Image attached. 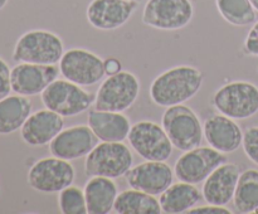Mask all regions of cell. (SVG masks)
<instances>
[{"mask_svg":"<svg viewBox=\"0 0 258 214\" xmlns=\"http://www.w3.org/2000/svg\"><path fill=\"white\" fill-rule=\"evenodd\" d=\"M8 2H9V0H0V10H3L5 7H7Z\"/></svg>","mask_w":258,"mask_h":214,"instance_id":"836d02e7","label":"cell"},{"mask_svg":"<svg viewBox=\"0 0 258 214\" xmlns=\"http://www.w3.org/2000/svg\"><path fill=\"white\" fill-rule=\"evenodd\" d=\"M97 136L88 125H75L62 130L49 142L53 156L64 160H76L90 154L97 145Z\"/></svg>","mask_w":258,"mask_h":214,"instance_id":"2e32d148","label":"cell"},{"mask_svg":"<svg viewBox=\"0 0 258 214\" xmlns=\"http://www.w3.org/2000/svg\"><path fill=\"white\" fill-rule=\"evenodd\" d=\"M243 50L246 54L252 55V57H258V37L252 29L249 30L246 39H244Z\"/></svg>","mask_w":258,"mask_h":214,"instance_id":"4dcf8cb0","label":"cell"},{"mask_svg":"<svg viewBox=\"0 0 258 214\" xmlns=\"http://www.w3.org/2000/svg\"><path fill=\"white\" fill-rule=\"evenodd\" d=\"M64 53V45L55 33L44 29H33L19 37L13 50V60L17 63L57 64Z\"/></svg>","mask_w":258,"mask_h":214,"instance_id":"7a4b0ae2","label":"cell"},{"mask_svg":"<svg viewBox=\"0 0 258 214\" xmlns=\"http://www.w3.org/2000/svg\"><path fill=\"white\" fill-rule=\"evenodd\" d=\"M87 211L90 214H107L113 210L117 198V185L113 179L106 176H91L85 189Z\"/></svg>","mask_w":258,"mask_h":214,"instance_id":"44dd1931","label":"cell"},{"mask_svg":"<svg viewBox=\"0 0 258 214\" xmlns=\"http://www.w3.org/2000/svg\"><path fill=\"white\" fill-rule=\"evenodd\" d=\"M33 111V103L27 96L9 95L0 100V133L9 135L20 130Z\"/></svg>","mask_w":258,"mask_h":214,"instance_id":"7402d4cb","label":"cell"},{"mask_svg":"<svg viewBox=\"0 0 258 214\" xmlns=\"http://www.w3.org/2000/svg\"><path fill=\"white\" fill-rule=\"evenodd\" d=\"M249 2H251L252 7L256 9V12H258V0H249Z\"/></svg>","mask_w":258,"mask_h":214,"instance_id":"e575fe53","label":"cell"},{"mask_svg":"<svg viewBox=\"0 0 258 214\" xmlns=\"http://www.w3.org/2000/svg\"><path fill=\"white\" fill-rule=\"evenodd\" d=\"M88 126L100 141L121 142L127 138L131 122L122 112L92 110L88 113Z\"/></svg>","mask_w":258,"mask_h":214,"instance_id":"ffe728a7","label":"cell"},{"mask_svg":"<svg viewBox=\"0 0 258 214\" xmlns=\"http://www.w3.org/2000/svg\"><path fill=\"white\" fill-rule=\"evenodd\" d=\"M113 211L117 214H159L163 210L155 195L131 188L118 194Z\"/></svg>","mask_w":258,"mask_h":214,"instance_id":"cb8c5ba5","label":"cell"},{"mask_svg":"<svg viewBox=\"0 0 258 214\" xmlns=\"http://www.w3.org/2000/svg\"><path fill=\"white\" fill-rule=\"evenodd\" d=\"M75 178L76 171L72 164L53 155L38 160L28 171V184L40 193H59L72 185Z\"/></svg>","mask_w":258,"mask_h":214,"instance_id":"8fae6325","label":"cell"},{"mask_svg":"<svg viewBox=\"0 0 258 214\" xmlns=\"http://www.w3.org/2000/svg\"><path fill=\"white\" fill-rule=\"evenodd\" d=\"M203 133L209 146L223 154L234 153L243 141V131L236 120L219 112L204 120Z\"/></svg>","mask_w":258,"mask_h":214,"instance_id":"e0dca14e","label":"cell"},{"mask_svg":"<svg viewBox=\"0 0 258 214\" xmlns=\"http://www.w3.org/2000/svg\"><path fill=\"white\" fill-rule=\"evenodd\" d=\"M59 67L55 64L18 63L12 68V88L17 95H40L59 76Z\"/></svg>","mask_w":258,"mask_h":214,"instance_id":"4fadbf2b","label":"cell"},{"mask_svg":"<svg viewBox=\"0 0 258 214\" xmlns=\"http://www.w3.org/2000/svg\"><path fill=\"white\" fill-rule=\"evenodd\" d=\"M63 116L45 108L28 117L20 128V136L27 145L33 148L49 145L50 141L63 130Z\"/></svg>","mask_w":258,"mask_h":214,"instance_id":"d6986e66","label":"cell"},{"mask_svg":"<svg viewBox=\"0 0 258 214\" xmlns=\"http://www.w3.org/2000/svg\"><path fill=\"white\" fill-rule=\"evenodd\" d=\"M140 93V81L134 73L121 70L101 83L95 95V108L123 112L135 103Z\"/></svg>","mask_w":258,"mask_h":214,"instance_id":"52a82bcc","label":"cell"},{"mask_svg":"<svg viewBox=\"0 0 258 214\" xmlns=\"http://www.w3.org/2000/svg\"><path fill=\"white\" fill-rule=\"evenodd\" d=\"M58 206L63 214H87L85 191L76 185H70L59 191Z\"/></svg>","mask_w":258,"mask_h":214,"instance_id":"4316f807","label":"cell"},{"mask_svg":"<svg viewBox=\"0 0 258 214\" xmlns=\"http://www.w3.org/2000/svg\"><path fill=\"white\" fill-rule=\"evenodd\" d=\"M257 70H258V68H257Z\"/></svg>","mask_w":258,"mask_h":214,"instance_id":"8d00e7d4","label":"cell"},{"mask_svg":"<svg viewBox=\"0 0 258 214\" xmlns=\"http://www.w3.org/2000/svg\"><path fill=\"white\" fill-rule=\"evenodd\" d=\"M232 201L237 213L248 214L258 210L257 169H247L241 173Z\"/></svg>","mask_w":258,"mask_h":214,"instance_id":"d4e9b609","label":"cell"},{"mask_svg":"<svg viewBox=\"0 0 258 214\" xmlns=\"http://www.w3.org/2000/svg\"><path fill=\"white\" fill-rule=\"evenodd\" d=\"M136 9V0H92L86 10V17L96 29L115 30L125 25Z\"/></svg>","mask_w":258,"mask_h":214,"instance_id":"5bb4252c","label":"cell"},{"mask_svg":"<svg viewBox=\"0 0 258 214\" xmlns=\"http://www.w3.org/2000/svg\"><path fill=\"white\" fill-rule=\"evenodd\" d=\"M227 163L226 154L211 148H194L184 151L175 161L174 174L180 181L201 184L222 164Z\"/></svg>","mask_w":258,"mask_h":214,"instance_id":"7c38bea8","label":"cell"},{"mask_svg":"<svg viewBox=\"0 0 258 214\" xmlns=\"http://www.w3.org/2000/svg\"><path fill=\"white\" fill-rule=\"evenodd\" d=\"M194 8L190 0H148L143 23L160 30H179L191 22Z\"/></svg>","mask_w":258,"mask_h":214,"instance_id":"9c48e42d","label":"cell"},{"mask_svg":"<svg viewBox=\"0 0 258 214\" xmlns=\"http://www.w3.org/2000/svg\"><path fill=\"white\" fill-rule=\"evenodd\" d=\"M191 214H229L232 213L226 205H214V204H208V205L198 206V208H191L189 210Z\"/></svg>","mask_w":258,"mask_h":214,"instance_id":"f546056e","label":"cell"},{"mask_svg":"<svg viewBox=\"0 0 258 214\" xmlns=\"http://www.w3.org/2000/svg\"><path fill=\"white\" fill-rule=\"evenodd\" d=\"M161 126L174 148L180 151L198 148L204 137L203 125L198 115L183 103L166 107L161 118Z\"/></svg>","mask_w":258,"mask_h":214,"instance_id":"3957f363","label":"cell"},{"mask_svg":"<svg viewBox=\"0 0 258 214\" xmlns=\"http://www.w3.org/2000/svg\"><path fill=\"white\" fill-rule=\"evenodd\" d=\"M216 5L222 18L234 27H247L257 20L249 0H216Z\"/></svg>","mask_w":258,"mask_h":214,"instance_id":"484cf974","label":"cell"},{"mask_svg":"<svg viewBox=\"0 0 258 214\" xmlns=\"http://www.w3.org/2000/svg\"><path fill=\"white\" fill-rule=\"evenodd\" d=\"M203 198L196 184L179 181L171 184L160 194V206L164 213L179 214L190 210Z\"/></svg>","mask_w":258,"mask_h":214,"instance_id":"603a6c76","label":"cell"},{"mask_svg":"<svg viewBox=\"0 0 258 214\" xmlns=\"http://www.w3.org/2000/svg\"><path fill=\"white\" fill-rule=\"evenodd\" d=\"M122 70V65H121V62L117 59V58L110 57L107 59H105V72L107 76L116 75V73L121 72Z\"/></svg>","mask_w":258,"mask_h":214,"instance_id":"1f68e13d","label":"cell"},{"mask_svg":"<svg viewBox=\"0 0 258 214\" xmlns=\"http://www.w3.org/2000/svg\"><path fill=\"white\" fill-rule=\"evenodd\" d=\"M251 29L253 30V32H254V34H256L257 37H258V20H256V22L253 23V27H252Z\"/></svg>","mask_w":258,"mask_h":214,"instance_id":"d6a6232c","label":"cell"},{"mask_svg":"<svg viewBox=\"0 0 258 214\" xmlns=\"http://www.w3.org/2000/svg\"><path fill=\"white\" fill-rule=\"evenodd\" d=\"M134 156L130 148L121 142L97 144L85 160V174L87 176H106L116 179L127 174L133 168Z\"/></svg>","mask_w":258,"mask_h":214,"instance_id":"5b68a950","label":"cell"},{"mask_svg":"<svg viewBox=\"0 0 258 214\" xmlns=\"http://www.w3.org/2000/svg\"><path fill=\"white\" fill-rule=\"evenodd\" d=\"M130 188L151 195H160L174 181V173L165 161L146 160L134 166L126 174Z\"/></svg>","mask_w":258,"mask_h":214,"instance_id":"9a60e30c","label":"cell"},{"mask_svg":"<svg viewBox=\"0 0 258 214\" xmlns=\"http://www.w3.org/2000/svg\"><path fill=\"white\" fill-rule=\"evenodd\" d=\"M241 171L237 164L224 163L203 181L202 195L207 204L227 205L233 200Z\"/></svg>","mask_w":258,"mask_h":214,"instance_id":"ac0fdd59","label":"cell"},{"mask_svg":"<svg viewBox=\"0 0 258 214\" xmlns=\"http://www.w3.org/2000/svg\"><path fill=\"white\" fill-rule=\"evenodd\" d=\"M243 151L247 158L258 165V126H251L243 132L242 141Z\"/></svg>","mask_w":258,"mask_h":214,"instance_id":"83f0119b","label":"cell"},{"mask_svg":"<svg viewBox=\"0 0 258 214\" xmlns=\"http://www.w3.org/2000/svg\"><path fill=\"white\" fill-rule=\"evenodd\" d=\"M58 67L62 77L82 87L96 85L106 75L105 60L83 48H72L63 53Z\"/></svg>","mask_w":258,"mask_h":214,"instance_id":"30bf717a","label":"cell"},{"mask_svg":"<svg viewBox=\"0 0 258 214\" xmlns=\"http://www.w3.org/2000/svg\"><path fill=\"white\" fill-rule=\"evenodd\" d=\"M136 2H140V0H136Z\"/></svg>","mask_w":258,"mask_h":214,"instance_id":"d590c367","label":"cell"},{"mask_svg":"<svg viewBox=\"0 0 258 214\" xmlns=\"http://www.w3.org/2000/svg\"><path fill=\"white\" fill-rule=\"evenodd\" d=\"M12 91V69L9 64L0 57V100L9 96Z\"/></svg>","mask_w":258,"mask_h":214,"instance_id":"f1b7e54d","label":"cell"},{"mask_svg":"<svg viewBox=\"0 0 258 214\" xmlns=\"http://www.w3.org/2000/svg\"><path fill=\"white\" fill-rule=\"evenodd\" d=\"M203 73L194 65H175L154 78L150 98L156 106L170 107L193 98L203 86Z\"/></svg>","mask_w":258,"mask_h":214,"instance_id":"6da1fadb","label":"cell"},{"mask_svg":"<svg viewBox=\"0 0 258 214\" xmlns=\"http://www.w3.org/2000/svg\"><path fill=\"white\" fill-rule=\"evenodd\" d=\"M219 113L233 120H247L258 112V86L248 81H233L222 86L212 98Z\"/></svg>","mask_w":258,"mask_h":214,"instance_id":"277c9868","label":"cell"},{"mask_svg":"<svg viewBox=\"0 0 258 214\" xmlns=\"http://www.w3.org/2000/svg\"><path fill=\"white\" fill-rule=\"evenodd\" d=\"M127 140L138 155L145 160L166 161L173 154V144L163 126L154 121H139L134 123Z\"/></svg>","mask_w":258,"mask_h":214,"instance_id":"ba28073f","label":"cell"},{"mask_svg":"<svg viewBox=\"0 0 258 214\" xmlns=\"http://www.w3.org/2000/svg\"><path fill=\"white\" fill-rule=\"evenodd\" d=\"M40 98L48 110L54 111L63 117H72L85 112L95 103V96L68 80L53 81L42 93Z\"/></svg>","mask_w":258,"mask_h":214,"instance_id":"8992f818","label":"cell"}]
</instances>
